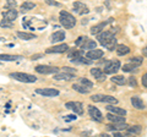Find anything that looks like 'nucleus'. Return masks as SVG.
Instances as JSON below:
<instances>
[{"label": "nucleus", "instance_id": "1", "mask_svg": "<svg viewBox=\"0 0 147 137\" xmlns=\"http://www.w3.org/2000/svg\"><path fill=\"white\" fill-rule=\"evenodd\" d=\"M97 39L99 40V43L103 45L104 48H107L108 50H115L117 48V38L113 37V33L110 31H103L99 34H97Z\"/></svg>", "mask_w": 147, "mask_h": 137}, {"label": "nucleus", "instance_id": "2", "mask_svg": "<svg viewBox=\"0 0 147 137\" xmlns=\"http://www.w3.org/2000/svg\"><path fill=\"white\" fill-rule=\"evenodd\" d=\"M9 76L18 82H24V83H34V82L38 80L34 75L25 74V72H11Z\"/></svg>", "mask_w": 147, "mask_h": 137}, {"label": "nucleus", "instance_id": "3", "mask_svg": "<svg viewBox=\"0 0 147 137\" xmlns=\"http://www.w3.org/2000/svg\"><path fill=\"white\" fill-rule=\"evenodd\" d=\"M59 21H60V24L65 28H72L76 25V19L67 11H60V13H59Z\"/></svg>", "mask_w": 147, "mask_h": 137}, {"label": "nucleus", "instance_id": "4", "mask_svg": "<svg viewBox=\"0 0 147 137\" xmlns=\"http://www.w3.org/2000/svg\"><path fill=\"white\" fill-rule=\"evenodd\" d=\"M120 66L121 64L119 60H115V59H113V60H108L105 61V66H104V74L105 75H113V74H117V72L120 70Z\"/></svg>", "mask_w": 147, "mask_h": 137}, {"label": "nucleus", "instance_id": "5", "mask_svg": "<svg viewBox=\"0 0 147 137\" xmlns=\"http://www.w3.org/2000/svg\"><path fill=\"white\" fill-rule=\"evenodd\" d=\"M36 72L38 74H42V75H49V74H58L59 68L57 66H49V65H38L36 66Z\"/></svg>", "mask_w": 147, "mask_h": 137}, {"label": "nucleus", "instance_id": "6", "mask_svg": "<svg viewBox=\"0 0 147 137\" xmlns=\"http://www.w3.org/2000/svg\"><path fill=\"white\" fill-rule=\"evenodd\" d=\"M65 107H66V109L74 111L75 114H77V115H82V114H84V105H82V103H80V102H67L65 104Z\"/></svg>", "mask_w": 147, "mask_h": 137}, {"label": "nucleus", "instance_id": "7", "mask_svg": "<svg viewBox=\"0 0 147 137\" xmlns=\"http://www.w3.org/2000/svg\"><path fill=\"white\" fill-rule=\"evenodd\" d=\"M87 109H88V114H90V116L92 118V120H94V121H97V122H102V113L99 111V109L98 108H96L93 107L92 104H90L88 107H87Z\"/></svg>", "mask_w": 147, "mask_h": 137}, {"label": "nucleus", "instance_id": "8", "mask_svg": "<svg viewBox=\"0 0 147 137\" xmlns=\"http://www.w3.org/2000/svg\"><path fill=\"white\" fill-rule=\"evenodd\" d=\"M113 21H114V19H112V17H110V19H108L107 21L99 22V24L92 26V27H91V33H92V34H99L100 32H103L104 27L107 26V25H109V24H112Z\"/></svg>", "mask_w": 147, "mask_h": 137}, {"label": "nucleus", "instance_id": "9", "mask_svg": "<svg viewBox=\"0 0 147 137\" xmlns=\"http://www.w3.org/2000/svg\"><path fill=\"white\" fill-rule=\"evenodd\" d=\"M36 93L44 95V97H57V95L60 94V92L55 88H37Z\"/></svg>", "mask_w": 147, "mask_h": 137}, {"label": "nucleus", "instance_id": "10", "mask_svg": "<svg viewBox=\"0 0 147 137\" xmlns=\"http://www.w3.org/2000/svg\"><path fill=\"white\" fill-rule=\"evenodd\" d=\"M69 50V45L67 44H59V45H54V47H50L45 50L47 54H58V53H64Z\"/></svg>", "mask_w": 147, "mask_h": 137}, {"label": "nucleus", "instance_id": "11", "mask_svg": "<svg viewBox=\"0 0 147 137\" xmlns=\"http://www.w3.org/2000/svg\"><path fill=\"white\" fill-rule=\"evenodd\" d=\"M74 10L75 12H77L79 15H87L90 12V9L86 4L81 3V1H75L74 3Z\"/></svg>", "mask_w": 147, "mask_h": 137}, {"label": "nucleus", "instance_id": "12", "mask_svg": "<svg viewBox=\"0 0 147 137\" xmlns=\"http://www.w3.org/2000/svg\"><path fill=\"white\" fill-rule=\"evenodd\" d=\"M104 55V52L102 49H93V50H90L88 53H87V55H86V58L88 59V60H91V61H93V60H98V59H100Z\"/></svg>", "mask_w": 147, "mask_h": 137}, {"label": "nucleus", "instance_id": "13", "mask_svg": "<svg viewBox=\"0 0 147 137\" xmlns=\"http://www.w3.org/2000/svg\"><path fill=\"white\" fill-rule=\"evenodd\" d=\"M91 75L93 76L96 80H98L99 82H104L105 80H107V76H105L103 70H100V68H98V67L91 68Z\"/></svg>", "mask_w": 147, "mask_h": 137}, {"label": "nucleus", "instance_id": "14", "mask_svg": "<svg viewBox=\"0 0 147 137\" xmlns=\"http://www.w3.org/2000/svg\"><path fill=\"white\" fill-rule=\"evenodd\" d=\"M65 37H66L65 31H57L50 36V42L52 43H59V42H61V40L65 39Z\"/></svg>", "mask_w": 147, "mask_h": 137}, {"label": "nucleus", "instance_id": "15", "mask_svg": "<svg viewBox=\"0 0 147 137\" xmlns=\"http://www.w3.org/2000/svg\"><path fill=\"white\" fill-rule=\"evenodd\" d=\"M107 110L110 114H114V115H119V116H125L126 115V110H125V109L115 107V105H107Z\"/></svg>", "mask_w": 147, "mask_h": 137}, {"label": "nucleus", "instance_id": "16", "mask_svg": "<svg viewBox=\"0 0 147 137\" xmlns=\"http://www.w3.org/2000/svg\"><path fill=\"white\" fill-rule=\"evenodd\" d=\"M18 15V12L16 11V9H10V10H7V11H4L3 12V16H4V19L7 20L9 22H12L15 21V19L17 17Z\"/></svg>", "mask_w": 147, "mask_h": 137}, {"label": "nucleus", "instance_id": "17", "mask_svg": "<svg viewBox=\"0 0 147 137\" xmlns=\"http://www.w3.org/2000/svg\"><path fill=\"white\" fill-rule=\"evenodd\" d=\"M24 60L22 55H11V54H0V61H18Z\"/></svg>", "mask_w": 147, "mask_h": 137}, {"label": "nucleus", "instance_id": "18", "mask_svg": "<svg viewBox=\"0 0 147 137\" xmlns=\"http://www.w3.org/2000/svg\"><path fill=\"white\" fill-rule=\"evenodd\" d=\"M130 102H131V105L134 107L135 109H137V110H144L145 109L144 100H142L140 97H131Z\"/></svg>", "mask_w": 147, "mask_h": 137}, {"label": "nucleus", "instance_id": "19", "mask_svg": "<svg viewBox=\"0 0 147 137\" xmlns=\"http://www.w3.org/2000/svg\"><path fill=\"white\" fill-rule=\"evenodd\" d=\"M107 119L110 122H113V124H123V122H125V118L124 116L114 115V114H110V113L107 114Z\"/></svg>", "mask_w": 147, "mask_h": 137}, {"label": "nucleus", "instance_id": "20", "mask_svg": "<svg viewBox=\"0 0 147 137\" xmlns=\"http://www.w3.org/2000/svg\"><path fill=\"white\" fill-rule=\"evenodd\" d=\"M75 75H70V74H65V72H58L54 75V80L57 81H70L72 80Z\"/></svg>", "mask_w": 147, "mask_h": 137}, {"label": "nucleus", "instance_id": "21", "mask_svg": "<svg viewBox=\"0 0 147 137\" xmlns=\"http://www.w3.org/2000/svg\"><path fill=\"white\" fill-rule=\"evenodd\" d=\"M115 50H117V54H118L119 56L127 55V54L130 53V48H129L127 45H125V44H119V45H117Z\"/></svg>", "mask_w": 147, "mask_h": 137}, {"label": "nucleus", "instance_id": "22", "mask_svg": "<svg viewBox=\"0 0 147 137\" xmlns=\"http://www.w3.org/2000/svg\"><path fill=\"white\" fill-rule=\"evenodd\" d=\"M127 125H126V122H123V124H110V125H108L107 126V129L109 130V131H120V130H125V129H127Z\"/></svg>", "mask_w": 147, "mask_h": 137}, {"label": "nucleus", "instance_id": "23", "mask_svg": "<svg viewBox=\"0 0 147 137\" xmlns=\"http://www.w3.org/2000/svg\"><path fill=\"white\" fill-rule=\"evenodd\" d=\"M96 45H97V43L94 42V40H90V39H87L86 42L81 45V50L84 52V50H93V49H96Z\"/></svg>", "mask_w": 147, "mask_h": 137}, {"label": "nucleus", "instance_id": "24", "mask_svg": "<svg viewBox=\"0 0 147 137\" xmlns=\"http://www.w3.org/2000/svg\"><path fill=\"white\" fill-rule=\"evenodd\" d=\"M17 37L24 39V40H31V39H34L36 38V34L33 33H27V32H22V31H18L17 32Z\"/></svg>", "mask_w": 147, "mask_h": 137}, {"label": "nucleus", "instance_id": "25", "mask_svg": "<svg viewBox=\"0 0 147 137\" xmlns=\"http://www.w3.org/2000/svg\"><path fill=\"white\" fill-rule=\"evenodd\" d=\"M79 85H81L82 87H85L87 89L93 87V82L90 81L88 79H86V77H81V79H79Z\"/></svg>", "mask_w": 147, "mask_h": 137}, {"label": "nucleus", "instance_id": "26", "mask_svg": "<svg viewBox=\"0 0 147 137\" xmlns=\"http://www.w3.org/2000/svg\"><path fill=\"white\" fill-rule=\"evenodd\" d=\"M71 62L72 64H80V65H91L92 64V61L91 60H88L86 56H80V58H77V59H74V60H71Z\"/></svg>", "mask_w": 147, "mask_h": 137}, {"label": "nucleus", "instance_id": "27", "mask_svg": "<svg viewBox=\"0 0 147 137\" xmlns=\"http://www.w3.org/2000/svg\"><path fill=\"white\" fill-rule=\"evenodd\" d=\"M36 5H34V3H31V1H25L22 5L20 6V9H21V11L22 12H27V11H30V10H32Z\"/></svg>", "mask_w": 147, "mask_h": 137}, {"label": "nucleus", "instance_id": "28", "mask_svg": "<svg viewBox=\"0 0 147 137\" xmlns=\"http://www.w3.org/2000/svg\"><path fill=\"white\" fill-rule=\"evenodd\" d=\"M110 80H112V82H114L115 85H119V86H124L126 83L125 77L124 76H113Z\"/></svg>", "mask_w": 147, "mask_h": 137}, {"label": "nucleus", "instance_id": "29", "mask_svg": "<svg viewBox=\"0 0 147 137\" xmlns=\"http://www.w3.org/2000/svg\"><path fill=\"white\" fill-rule=\"evenodd\" d=\"M127 134L129 135H137V134H140V132L142 131V127L140 125H135V126H132V127H127Z\"/></svg>", "mask_w": 147, "mask_h": 137}, {"label": "nucleus", "instance_id": "30", "mask_svg": "<svg viewBox=\"0 0 147 137\" xmlns=\"http://www.w3.org/2000/svg\"><path fill=\"white\" fill-rule=\"evenodd\" d=\"M142 62H144V59H142L141 56H134V58L130 59V62L129 64L134 65L135 67H139L140 65H142Z\"/></svg>", "mask_w": 147, "mask_h": 137}, {"label": "nucleus", "instance_id": "31", "mask_svg": "<svg viewBox=\"0 0 147 137\" xmlns=\"http://www.w3.org/2000/svg\"><path fill=\"white\" fill-rule=\"evenodd\" d=\"M72 89H75L76 92H79V93H81V94H87V93L90 92V89H87V88H85V87H82V86L79 85V83L72 85Z\"/></svg>", "mask_w": 147, "mask_h": 137}, {"label": "nucleus", "instance_id": "32", "mask_svg": "<svg viewBox=\"0 0 147 137\" xmlns=\"http://www.w3.org/2000/svg\"><path fill=\"white\" fill-rule=\"evenodd\" d=\"M135 68L136 67L134 65H131V64H125V65H123V71L124 72H131V71H134Z\"/></svg>", "mask_w": 147, "mask_h": 137}, {"label": "nucleus", "instance_id": "33", "mask_svg": "<svg viewBox=\"0 0 147 137\" xmlns=\"http://www.w3.org/2000/svg\"><path fill=\"white\" fill-rule=\"evenodd\" d=\"M61 72H65V74H70V75H76V70L75 68H71V67H63L61 68Z\"/></svg>", "mask_w": 147, "mask_h": 137}, {"label": "nucleus", "instance_id": "34", "mask_svg": "<svg viewBox=\"0 0 147 137\" xmlns=\"http://www.w3.org/2000/svg\"><path fill=\"white\" fill-rule=\"evenodd\" d=\"M63 119H64V121L70 122V121H75L76 119H77V116L75 115V114H71V115H65V116H64Z\"/></svg>", "mask_w": 147, "mask_h": 137}, {"label": "nucleus", "instance_id": "35", "mask_svg": "<svg viewBox=\"0 0 147 137\" xmlns=\"http://www.w3.org/2000/svg\"><path fill=\"white\" fill-rule=\"evenodd\" d=\"M127 83H129V86H131V87H136L137 86V82H136V79L135 77H130V79H129V81H127Z\"/></svg>", "mask_w": 147, "mask_h": 137}, {"label": "nucleus", "instance_id": "36", "mask_svg": "<svg viewBox=\"0 0 147 137\" xmlns=\"http://www.w3.org/2000/svg\"><path fill=\"white\" fill-rule=\"evenodd\" d=\"M0 26H1V27H11V26H12V24H11V22H9L7 20L3 19V20H1V22H0Z\"/></svg>", "mask_w": 147, "mask_h": 137}, {"label": "nucleus", "instance_id": "37", "mask_svg": "<svg viewBox=\"0 0 147 137\" xmlns=\"http://www.w3.org/2000/svg\"><path fill=\"white\" fill-rule=\"evenodd\" d=\"M86 40H87V37H79V38H77V40L75 42V45L84 44V42H86Z\"/></svg>", "mask_w": 147, "mask_h": 137}, {"label": "nucleus", "instance_id": "38", "mask_svg": "<svg viewBox=\"0 0 147 137\" xmlns=\"http://www.w3.org/2000/svg\"><path fill=\"white\" fill-rule=\"evenodd\" d=\"M16 1H12V0H10V1H9L7 4H6V7H12V9H15L16 7Z\"/></svg>", "mask_w": 147, "mask_h": 137}, {"label": "nucleus", "instance_id": "39", "mask_svg": "<svg viewBox=\"0 0 147 137\" xmlns=\"http://www.w3.org/2000/svg\"><path fill=\"white\" fill-rule=\"evenodd\" d=\"M141 82H142V85H144L145 87L147 88V72H146V74H145L144 76H142V79H141Z\"/></svg>", "mask_w": 147, "mask_h": 137}, {"label": "nucleus", "instance_id": "40", "mask_svg": "<svg viewBox=\"0 0 147 137\" xmlns=\"http://www.w3.org/2000/svg\"><path fill=\"white\" fill-rule=\"evenodd\" d=\"M42 56H43L42 54H36V55L31 56V60H36V59H39V58H42Z\"/></svg>", "mask_w": 147, "mask_h": 137}, {"label": "nucleus", "instance_id": "41", "mask_svg": "<svg viewBox=\"0 0 147 137\" xmlns=\"http://www.w3.org/2000/svg\"><path fill=\"white\" fill-rule=\"evenodd\" d=\"M47 4H49V5H55V6H59V5H60V4H59V3L52 1V0H48V1H47Z\"/></svg>", "mask_w": 147, "mask_h": 137}, {"label": "nucleus", "instance_id": "42", "mask_svg": "<svg viewBox=\"0 0 147 137\" xmlns=\"http://www.w3.org/2000/svg\"><path fill=\"white\" fill-rule=\"evenodd\" d=\"M113 137H125V136H124L123 134H120V132H114Z\"/></svg>", "mask_w": 147, "mask_h": 137}, {"label": "nucleus", "instance_id": "43", "mask_svg": "<svg viewBox=\"0 0 147 137\" xmlns=\"http://www.w3.org/2000/svg\"><path fill=\"white\" fill-rule=\"evenodd\" d=\"M142 54H144V55L147 58V45H146V47H145L144 49H142Z\"/></svg>", "mask_w": 147, "mask_h": 137}, {"label": "nucleus", "instance_id": "44", "mask_svg": "<svg viewBox=\"0 0 147 137\" xmlns=\"http://www.w3.org/2000/svg\"><path fill=\"white\" fill-rule=\"evenodd\" d=\"M100 137H112V136H109L108 134H102V135H100Z\"/></svg>", "mask_w": 147, "mask_h": 137}, {"label": "nucleus", "instance_id": "45", "mask_svg": "<svg viewBox=\"0 0 147 137\" xmlns=\"http://www.w3.org/2000/svg\"><path fill=\"white\" fill-rule=\"evenodd\" d=\"M0 40H4V39H3V38H0Z\"/></svg>", "mask_w": 147, "mask_h": 137}]
</instances>
